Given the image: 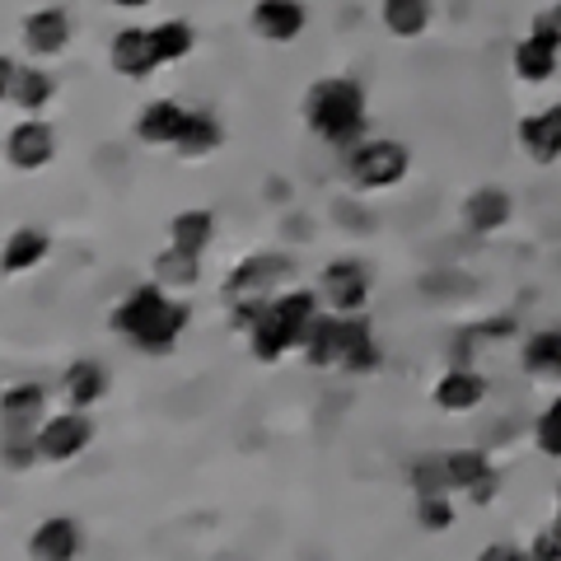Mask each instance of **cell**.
<instances>
[{
    "mask_svg": "<svg viewBox=\"0 0 561 561\" xmlns=\"http://www.w3.org/2000/svg\"><path fill=\"white\" fill-rule=\"evenodd\" d=\"M47 421V389L43 383H10L0 393V426L5 431H38Z\"/></svg>",
    "mask_w": 561,
    "mask_h": 561,
    "instance_id": "20",
    "label": "cell"
},
{
    "mask_svg": "<svg viewBox=\"0 0 561 561\" xmlns=\"http://www.w3.org/2000/svg\"><path fill=\"white\" fill-rule=\"evenodd\" d=\"M524 370L538 379H561V328H538L524 337Z\"/></svg>",
    "mask_w": 561,
    "mask_h": 561,
    "instance_id": "26",
    "label": "cell"
},
{
    "mask_svg": "<svg viewBox=\"0 0 561 561\" xmlns=\"http://www.w3.org/2000/svg\"><path fill=\"white\" fill-rule=\"evenodd\" d=\"M454 501H449V491H435V496H416V524L426 534H440V529H449L454 524Z\"/></svg>",
    "mask_w": 561,
    "mask_h": 561,
    "instance_id": "32",
    "label": "cell"
},
{
    "mask_svg": "<svg viewBox=\"0 0 561 561\" xmlns=\"http://www.w3.org/2000/svg\"><path fill=\"white\" fill-rule=\"evenodd\" d=\"M486 393H491L486 375L468 370V365H454L449 375H440V379H435V389H431V402H435V408H440V412H454V416H463V412H478L482 402H486Z\"/></svg>",
    "mask_w": 561,
    "mask_h": 561,
    "instance_id": "16",
    "label": "cell"
},
{
    "mask_svg": "<svg viewBox=\"0 0 561 561\" xmlns=\"http://www.w3.org/2000/svg\"><path fill=\"white\" fill-rule=\"evenodd\" d=\"M342 164H346L351 187L383 192V187H398L412 173V150L398 136H365L360 146H351L342 154Z\"/></svg>",
    "mask_w": 561,
    "mask_h": 561,
    "instance_id": "5",
    "label": "cell"
},
{
    "mask_svg": "<svg viewBox=\"0 0 561 561\" xmlns=\"http://www.w3.org/2000/svg\"><path fill=\"white\" fill-rule=\"evenodd\" d=\"M84 548V534H80V519L70 515H51L38 524V534L28 538V552L38 561H70Z\"/></svg>",
    "mask_w": 561,
    "mask_h": 561,
    "instance_id": "21",
    "label": "cell"
},
{
    "mask_svg": "<svg viewBox=\"0 0 561 561\" xmlns=\"http://www.w3.org/2000/svg\"><path fill=\"white\" fill-rule=\"evenodd\" d=\"M0 463L10 472H28L43 463V449H38V431H5L0 435Z\"/></svg>",
    "mask_w": 561,
    "mask_h": 561,
    "instance_id": "29",
    "label": "cell"
},
{
    "mask_svg": "<svg viewBox=\"0 0 561 561\" xmlns=\"http://www.w3.org/2000/svg\"><path fill=\"white\" fill-rule=\"evenodd\" d=\"M108 5H117V10H146V5H154V0H108Z\"/></svg>",
    "mask_w": 561,
    "mask_h": 561,
    "instance_id": "36",
    "label": "cell"
},
{
    "mask_svg": "<svg viewBox=\"0 0 561 561\" xmlns=\"http://www.w3.org/2000/svg\"><path fill=\"white\" fill-rule=\"evenodd\" d=\"M210 239H216V210L187 206V210H179V216L169 220V243H179V249H187V253L206 257Z\"/></svg>",
    "mask_w": 561,
    "mask_h": 561,
    "instance_id": "24",
    "label": "cell"
},
{
    "mask_svg": "<svg viewBox=\"0 0 561 561\" xmlns=\"http://www.w3.org/2000/svg\"><path fill=\"white\" fill-rule=\"evenodd\" d=\"M511 210H515L511 192L496 187V183H486V187H478V192H472V197L463 202V225H468V234L486 239V234H496V230H505V225H511Z\"/></svg>",
    "mask_w": 561,
    "mask_h": 561,
    "instance_id": "19",
    "label": "cell"
},
{
    "mask_svg": "<svg viewBox=\"0 0 561 561\" xmlns=\"http://www.w3.org/2000/svg\"><path fill=\"white\" fill-rule=\"evenodd\" d=\"M51 94H57V80L47 76L43 66H20V57L0 61V99L20 113H43Z\"/></svg>",
    "mask_w": 561,
    "mask_h": 561,
    "instance_id": "11",
    "label": "cell"
},
{
    "mask_svg": "<svg viewBox=\"0 0 561 561\" xmlns=\"http://www.w3.org/2000/svg\"><path fill=\"white\" fill-rule=\"evenodd\" d=\"M412 486H416V496L454 491V486H449V472H445V454H440V459H421V463H412Z\"/></svg>",
    "mask_w": 561,
    "mask_h": 561,
    "instance_id": "34",
    "label": "cell"
},
{
    "mask_svg": "<svg viewBox=\"0 0 561 561\" xmlns=\"http://www.w3.org/2000/svg\"><path fill=\"white\" fill-rule=\"evenodd\" d=\"M379 360H383V356H379L375 328H365L360 337L346 346V356H342V365H337V370H342V375H351V379H360V375H375V370H379Z\"/></svg>",
    "mask_w": 561,
    "mask_h": 561,
    "instance_id": "31",
    "label": "cell"
},
{
    "mask_svg": "<svg viewBox=\"0 0 561 561\" xmlns=\"http://www.w3.org/2000/svg\"><path fill=\"white\" fill-rule=\"evenodd\" d=\"M529 557H538V561H561V491H557V515H552L548 529H542V534L529 542Z\"/></svg>",
    "mask_w": 561,
    "mask_h": 561,
    "instance_id": "35",
    "label": "cell"
},
{
    "mask_svg": "<svg viewBox=\"0 0 561 561\" xmlns=\"http://www.w3.org/2000/svg\"><path fill=\"white\" fill-rule=\"evenodd\" d=\"M370 328V319L365 313H337V309H323L319 319H313L309 328V337L300 346V356L309 365H319V370H337L342 356H346V346L360 337V332Z\"/></svg>",
    "mask_w": 561,
    "mask_h": 561,
    "instance_id": "7",
    "label": "cell"
},
{
    "mask_svg": "<svg viewBox=\"0 0 561 561\" xmlns=\"http://www.w3.org/2000/svg\"><path fill=\"white\" fill-rule=\"evenodd\" d=\"M300 113H305V127L337 154H346L351 146H360L370 136V99H365L360 80L351 76H328L319 84H309Z\"/></svg>",
    "mask_w": 561,
    "mask_h": 561,
    "instance_id": "3",
    "label": "cell"
},
{
    "mask_svg": "<svg viewBox=\"0 0 561 561\" xmlns=\"http://www.w3.org/2000/svg\"><path fill=\"white\" fill-rule=\"evenodd\" d=\"M47 253H51V234L38 230V225H20V230L5 239V257L0 262H5V276H24L33 267H43Z\"/></svg>",
    "mask_w": 561,
    "mask_h": 561,
    "instance_id": "23",
    "label": "cell"
},
{
    "mask_svg": "<svg viewBox=\"0 0 561 561\" xmlns=\"http://www.w3.org/2000/svg\"><path fill=\"white\" fill-rule=\"evenodd\" d=\"M5 160H10V169H20V173L47 169L51 160H57V127H51L43 113L20 117L10 127V136H5Z\"/></svg>",
    "mask_w": 561,
    "mask_h": 561,
    "instance_id": "9",
    "label": "cell"
},
{
    "mask_svg": "<svg viewBox=\"0 0 561 561\" xmlns=\"http://www.w3.org/2000/svg\"><path fill=\"white\" fill-rule=\"evenodd\" d=\"M103 393H108V370H103L94 356L66 365V375H61V398H66V408H84V412H90L94 402H103Z\"/></svg>",
    "mask_w": 561,
    "mask_h": 561,
    "instance_id": "22",
    "label": "cell"
},
{
    "mask_svg": "<svg viewBox=\"0 0 561 561\" xmlns=\"http://www.w3.org/2000/svg\"><path fill=\"white\" fill-rule=\"evenodd\" d=\"M319 295H323V305L337 313H365V305H370V267H365L360 257L328 262L319 276Z\"/></svg>",
    "mask_w": 561,
    "mask_h": 561,
    "instance_id": "10",
    "label": "cell"
},
{
    "mask_svg": "<svg viewBox=\"0 0 561 561\" xmlns=\"http://www.w3.org/2000/svg\"><path fill=\"white\" fill-rule=\"evenodd\" d=\"M253 28L262 43L286 47L309 28V5L305 0H257L253 5Z\"/></svg>",
    "mask_w": 561,
    "mask_h": 561,
    "instance_id": "14",
    "label": "cell"
},
{
    "mask_svg": "<svg viewBox=\"0 0 561 561\" xmlns=\"http://www.w3.org/2000/svg\"><path fill=\"white\" fill-rule=\"evenodd\" d=\"M515 136H519V150L534 164H557L561 160V103H548V108L519 117Z\"/></svg>",
    "mask_w": 561,
    "mask_h": 561,
    "instance_id": "15",
    "label": "cell"
},
{
    "mask_svg": "<svg viewBox=\"0 0 561 561\" xmlns=\"http://www.w3.org/2000/svg\"><path fill=\"white\" fill-rule=\"evenodd\" d=\"M557 14H561V5H557Z\"/></svg>",
    "mask_w": 561,
    "mask_h": 561,
    "instance_id": "37",
    "label": "cell"
},
{
    "mask_svg": "<svg viewBox=\"0 0 561 561\" xmlns=\"http://www.w3.org/2000/svg\"><path fill=\"white\" fill-rule=\"evenodd\" d=\"M150 28H154V43H160L164 66L183 61L187 51L197 47V33H192V24H187V20H164V24H150Z\"/></svg>",
    "mask_w": 561,
    "mask_h": 561,
    "instance_id": "30",
    "label": "cell"
},
{
    "mask_svg": "<svg viewBox=\"0 0 561 561\" xmlns=\"http://www.w3.org/2000/svg\"><path fill=\"white\" fill-rule=\"evenodd\" d=\"M179 290L160 286V280H140L131 286L108 313V328L117 332L127 346H136L140 356H169L183 342V332L192 323V305L173 300Z\"/></svg>",
    "mask_w": 561,
    "mask_h": 561,
    "instance_id": "1",
    "label": "cell"
},
{
    "mask_svg": "<svg viewBox=\"0 0 561 561\" xmlns=\"http://www.w3.org/2000/svg\"><path fill=\"white\" fill-rule=\"evenodd\" d=\"M20 38H24V51L28 57H61V51L70 47V38H76V24H70V14L61 5H43V10H33L24 28H20Z\"/></svg>",
    "mask_w": 561,
    "mask_h": 561,
    "instance_id": "13",
    "label": "cell"
},
{
    "mask_svg": "<svg viewBox=\"0 0 561 561\" xmlns=\"http://www.w3.org/2000/svg\"><path fill=\"white\" fill-rule=\"evenodd\" d=\"M154 280L169 286V290H192L202 280V257L179 249V243H169V249L154 257Z\"/></svg>",
    "mask_w": 561,
    "mask_h": 561,
    "instance_id": "27",
    "label": "cell"
},
{
    "mask_svg": "<svg viewBox=\"0 0 561 561\" xmlns=\"http://www.w3.org/2000/svg\"><path fill=\"white\" fill-rule=\"evenodd\" d=\"M445 472L454 491H468L472 501H491L496 496V468L482 449H449L445 454Z\"/></svg>",
    "mask_w": 561,
    "mask_h": 561,
    "instance_id": "18",
    "label": "cell"
},
{
    "mask_svg": "<svg viewBox=\"0 0 561 561\" xmlns=\"http://www.w3.org/2000/svg\"><path fill=\"white\" fill-rule=\"evenodd\" d=\"M328 305L319 290L309 286H290V290H276L267 305L257 309V319L243 328V337H249V356L262 360V365H276L286 360L290 351H300L313 319H319Z\"/></svg>",
    "mask_w": 561,
    "mask_h": 561,
    "instance_id": "2",
    "label": "cell"
},
{
    "mask_svg": "<svg viewBox=\"0 0 561 561\" xmlns=\"http://www.w3.org/2000/svg\"><path fill=\"white\" fill-rule=\"evenodd\" d=\"M379 20L393 38H421L431 28V0H379Z\"/></svg>",
    "mask_w": 561,
    "mask_h": 561,
    "instance_id": "25",
    "label": "cell"
},
{
    "mask_svg": "<svg viewBox=\"0 0 561 561\" xmlns=\"http://www.w3.org/2000/svg\"><path fill=\"white\" fill-rule=\"evenodd\" d=\"M192 108L179 99H150L146 108L136 113V140H146V146H179V136L187 127Z\"/></svg>",
    "mask_w": 561,
    "mask_h": 561,
    "instance_id": "17",
    "label": "cell"
},
{
    "mask_svg": "<svg viewBox=\"0 0 561 561\" xmlns=\"http://www.w3.org/2000/svg\"><path fill=\"white\" fill-rule=\"evenodd\" d=\"M108 61L117 76L127 80H150L154 70L164 66L160 57V43H154V28H140V24H127L113 33V47H108Z\"/></svg>",
    "mask_w": 561,
    "mask_h": 561,
    "instance_id": "12",
    "label": "cell"
},
{
    "mask_svg": "<svg viewBox=\"0 0 561 561\" xmlns=\"http://www.w3.org/2000/svg\"><path fill=\"white\" fill-rule=\"evenodd\" d=\"M534 445H538L542 459H557V463H561V398H552V402H548V412L538 416Z\"/></svg>",
    "mask_w": 561,
    "mask_h": 561,
    "instance_id": "33",
    "label": "cell"
},
{
    "mask_svg": "<svg viewBox=\"0 0 561 561\" xmlns=\"http://www.w3.org/2000/svg\"><path fill=\"white\" fill-rule=\"evenodd\" d=\"M557 61H561V14L548 10V14H538L534 28L515 43L511 66L524 84H548L557 76Z\"/></svg>",
    "mask_w": 561,
    "mask_h": 561,
    "instance_id": "6",
    "label": "cell"
},
{
    "mask_svg": "<svg viewBox=\"0 0 561 561\" xmlns=\"http://www.w3.org/2000/svg\"><path fill=\"white\" fill-rule=\"evenodd\" d=\"M295 272V262L286 253H253L234 262V272L225 276V305H230V319L239 328H249L257 319V309L272 300V295L280 290V280H286Z\"/></svg>",
    "mask_w": 561,
    "mask_h": 561,
    "instance_id": "4",
    "label": "cell"
},
{
    "mask_svg": "<svg viewBox=\"0 0 561 561\" xmlns=\"http://www.w3.org/2000/svg\"><path fill=\"white\" fill-rule=\"evenodd\" d=\"M90 445H94V421H90V412H84V408L47 412V421L38 426L43 463H76Z\"/></svg>",
    "mask_w": 561,
    "mask_h": 561,
    "instance_id": "8",
    "label": "cell"
},
{
    "mask_svg": "<svg viewBox=\"0 0 561 561\" xmlns=\"http://www.w3.org/2000/svg\"><path fill=\"white\" fill-rule=\"evenodd\" d=\"M220 140H225V131H220V122L210 117V113H202V108H192V117H187V127H183V136H179V150L183 160H202V154H210V150H220Z\"/></svg>",
    "mask_w": 561,
    "mask_h": 561,
    "instance_id": "28",
    "label": "cell"
}]
</instances>
